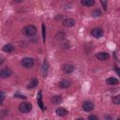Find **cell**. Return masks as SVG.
I'll return each instance as SVG.
<instances>
[{
  "mask_svg": "<svg viewBox=\"0 0 120 120\" xmlns=\"http://www.w3.org/2000/svg\"><path fill=\"white\" fill-rule=\"evenodd\" d=\"M37 33V27L33 24H28L22 28V34L27 37H32Z\"/></svg>",
  "mask_w": 120,
  "mask_h": 120,
  "instance_id": "obj_1",
  "label": "cell"
},
{
  "mask_svg": "<svg viewBox=\"0 0 120 120\" xmlns=\"http://www.w3.org/2000/svg\"><path fill=\"white\" fill-rule=\"evenodd\" d=\"M19 110L22 113H27L32 110V104L30 102H22L19 105Z\"/></svg>",
  "mask_w": 120,
  "mask_h": 120,
  "instance_id": "obj_2",
  "label": "cell"
},
{
  "mask_svg": "<svg viewBox=\"0 0 120 120\" xmlns=\"http://www.w3.org/2000/svg\"><path fill=\"white\" fill-rule=\"evenodd\" d=\"M34 62H35V61H34L33 58H31V57H24V58L22 59L21 65H22L23 68H30L33 67Z\"/></svg>",
  "mask_w": 120,
  "mask_h": 120,
  "instance_id": "obj_3",
  "label": "cell"
},
{
  "mask_svg": "<svg viewBox=\"0 0 120 120\" xmlns=\"http://www.w3.org/2000/svg\"><path fill=\"white\" fill-rule=\"evenodd\" d=\"M12 75V70L9 68H4L3 69L0 70V77L2 79H6L8 78Z\"/></svg>",
  "mask_w": 120,
  "mask_h": 120,
  "instance_id": "obj_4",
  "label": "cell"
},
{
  "mask_svg": "<svg viewBox=\"0 0 120 120\" xmlns=\"http://www.w3.org/2000/svg\"><path fill=\"white\" fill-rule=\"evenodd\" d=\"M91 35L96 38H99L103 36V30L99 27H95L91 30Z\"/></svg>",
  "mask_w": 120,
  "mask_h": 120,
  "instance_id": "obj_5",
  "label": "cell"
},
{
  "mask_svg": "<svg viewBox=\"0 0 120 120\" xmlns=\"http://www.w3.org/2000/svg\"><path fill=\"white\" fill-rule=\"evenodd\" d=\"M82 109H83L85 112H91V111L94 109V104H93V102L88 101V100L84 101V102L82 103Z\"/></svg>",
  "mask_w": 120,
  "mask_h": 120,
  "instance_id": "obj_6",
  "label": "cell"
},
{
  "mask_svg": "<svg viewBox=\"0 0 120 120\" xmlns=\"http://www.w3.org/2000/svg\"><path fill=\"white\" fill-rule=\"evenodd\" d=\"M75 23H76V22L72 18H68V19H65L63 21V25L66 27H72L75 25Z\"/></svg>",
  "mask_w": 120,
  "mask_h": 120,
  "instance_id": "obj_7",
  "label": "cell"
},
{
  "mask_svg": "<svg viewBox=\"0 0 120 120\" xmlns=\"http://www.w3.org/2000/svg\"><path fill=\"white\" fill-rule=\"evenodd\" d=\"M96 56H97V58L98 60H101V61H106V60H108L110 58V54L108 52H100Z\"/></svg>",
  "mask_w": 120,
  "mask_h": 120,
  "instance_id": "obj_8",
  "label": "cell"
},
{
  "mask_svg": "<svg viewBox=\"0 0 120 120\" xmlns=\"http://www.w3.org/2000/svg\"><path fill=\"white\" fill-rule=\"evenodd\" d=\"M48 71H49V63H48V61L46 59H44L43 64H42V76L43 77H47Z\"/></svg>",
  "mask_w": 120,
  "mask_h": 120,
  "instance_id": "obj_9",
  "label": "cell"
},
{
  "mask_svg": "<svg viewBox=\"0 0 120 120\" xmlns=\"http://www.w3.org/2000/svg\"><path fill=\"white\" fill-rule=\"evenodd\" d=\"M37 102H38V105L39 106V108H40L42 111H44V110H45V106H44V104H43V102H42L41 91H39V92L38 93V96H37Z\"/></svg>",
  "mask_w": 120,
  "mask_h": 120,
  "instance_id": "obj_10",
  "label": "cell"
},
{
  "mask_svg": "<svg viewBox=\"0 0 120 120\" xmlns=\"http://www.w3.org/2000/svg\"><path fill=\"white\" fill-rule=\"evenodd\" d=\"M55 112H56V114H57L58 116H66V115L68 113V110L65 109V108H63V107H58V108L55 110Z\"/></svg>",
  "mask_w": 120,
  "mask_h": 120,
  "instance_id": "obj_11",
  "label": "cell"
},
{
  "mask_svg": "<svg viewBox=\"0 0 120 120\" xmlns=\"http://www.w3.org/2000/svg\"><path fill=\"white\" fill-rule=\"evenodd\" d=\"M74 66L71 65V64H65L63 66V70L65 73H71L73 70H74Z\"/></svg>",
  "mask_w": 120,
  "mask_h": 120,
  "instance_id": "obj_12",
  "label": "cell"
},
{
  "mask_svg": "<svg viewBox=\"0 0 120 120\" xmlns=\"http://www.w3.org/2000/svg\"><path fill=\"white\" fill-rule=\"evenodd\" d=\"M106 82L110 85H117L119 83V80L114 77H109V78H107Z\"/></svg>",
  "mask_w": 120,
  "mask_h": 120,
  "instance_id": "obj_13",
  "label": "cell"
},
{
  "mask_svg": "<svg viewBox=\"0 0 120 120\" xmlns=\"http://www.w3.org/2000/svg\"><path fill=\"white\" fill-rule=\"evenodd\" d=\"M2 50L5 52H12L14 51V46L12 44H6L3 46Z\"/></svg>",
  "mask_w": 120,
  "mask_h": 120,
  "instance_id": "obj_14",
  "label": "cell"
},
{
  "mask_svg": "<svg viewBox=\"0 0 120 120\" xmlns=\"http://www.w3.org/2000/svg\"><path fill=\"white\" fill-rule=\"evenodd\" d=\"M70 84H71V82H70V81H68V80H62V81L59 82V86H60L61 88H64V89L69 87Z\"/></svg>",
  "mask_w": 120,
  "mask_h": 120,
  "instance_id": "obj_15",
  "label": "cell"
},
{
  "mask_svg": "<svg viewBox=\"0 0 120 120\" xmlns=\"http://www.w3.org/2000/svg\"><path fill=\"white\" fill-rule=\"evenodd\" d=\"M81 4L84 7H92L95 4V0H81Z\"/></svg>",
  "mask_w": 120,
  "mask_h": 120,
  "instance_id": "obj_16",
  "label": "cell"
},
{
  "mask_svg": "<svg viewBox=\"0 0 120 120\" xmlns=\"http://www.w3.org/2000/svg\"><path fill=\"white\" fill-rule=\"evenodd\" d=\"M38 84V79L34 78V79H32V80L30 81V82H29V84L27 85V87H28V88H35Z\"/></svg>",
  "mask_w": 120,
  "mask_h": 120,
  "instance_id": "obj_17",
  "label": "cell"
},
{
  "mask_svg": "<svg viewBox=\"0 0 120 120\" xmlns=\"http://www.w3.org/2000/svg\"><path fill=\"white\" fill-rule=\"evenodd\" d=\"M51 101H52L53 104H59V103L62 101V97H60V96H54V97L52 98Z\"/></svg>",
  "mask_w": 120,
  "mask_h": 120,
  "instance_id": "obj_18",
  "label": "cell"
},
{
  "mask_svg": "<svg viewBox=\"0 0 120 120\" xmlns=\"http://www.w3.org/2000/svg\"><path fill=\"white\" fill-rule=\"evenodd\" d=\"M112 103H113V104H115V105L120 104V96H119V95H116L115 97H113V98H112Z\"/></svg>",
  "mask_w": 120,
  "mask_h": 120,
  "instance_id": "obj_19",
  "label": "cell"
},
{
  "mask_svg": "<svg viewBox=\"0 0 120 120\" xmlns=\"http://www.w3.org/2000/svg\"><path fill=\"white\" fill-rule=\"evenodd\" d=\"M42 38H43V42H45V38H46V29H45L44 23H42Z\"/></svg>",
  "mask_w": 120,
  "mask_h": 120,
  "instance_id": "obj_20",
  "label": "cell"
},
{
  "mask_svg": "<svg viewBox=\"0 0 120 120\" xmlns=\"http://www.w3.org/2000/svg\"><path fill=\"white\" fill-rule=\"evenodd\" d=\"M4 99H5V93L3 91H0V105L4 103Z\"/></svg>",
  "mask_w": 120,
  "mask_h": 120,
  "instance_id": "obj_21",
  "label": "cell"
},
{
  "mask_svg": "<svg viewBox=\"0 0 120 120\" xmlns=\"http://www.w3.org/2000/svg\"><path fill=\"white\" fill-rule=\"evenodd\" d=\"M100 15H101L100 10L98 9V10H94V11H93V16H94V17H99Z\"/></svg>",
  "mask_w": 120,
  "mask_h": 120,
  "instance_id": "obj_22",
  "label": "cell"
},
{
  "mask_svg": "<svg viewBox=\"0 0 120 120\" xmlns=\"http://www.w3.org/2000/svg\"><path fill=\"white\" fill-rule=\"evenodd\" d=\"M100 2H101V4H102L103 8L106 10V9H107V0H100Z\"/></svg>",
  "mask_w": 120,
  "mask_h": 120,
  "instance_id": "obj_23",
  "label": "cell"
},
{
  "mask_svg": "<svg viewBox=\"0 0 120 120\" xmlns=\"http://www.w3.org/2000/svg\"><path fill=\"white\" fill-rule=\"evenodd\" d=\"M88 119L89 120H98V116H96V115H89Z\"/></svg>",
  "mask_w": 120,
  "mask_h": 120,
  "instance_id": "obj_24",
  "label": "cell"
},
{
  "mask_svg": "<svg viewBox=\"0 0 120 120\" xmlns=\"http://www.w3.org/2000/svg\"><path fill=\"white\" fill-rule=\"evenodd\" d=\"M14 97H19V98H26V97H25V96H22V95H19L18 93H17V94H15V95H14Z\"/></svg>",
  "mask_w": 120,
  "mask_h": 120,
  "instance_id": "obj_25",
  "label": "cell"
},
{
  "mask_svg": "<svg viewBox=\"0 0 120 120\" xmlns=\"http://www.w3.org/2000/svg\"><path fill=\"white\" fill-rule=\"evenodd\" d=\"M115 70H116V72H117V74H119V70H118V67L115 65Z\"/></svg>",
  "mask_w": 120,
  "mask_h": 120,
  "instance_id": "obj_26",
  "label": "cell"
},
{
  "mask_svg": "<svg viewBox=\"0 0 120 120\" xmlns=\"http://www.w3.org/2000/svg\"><path fill=\"white\" fill-rule=\"evenodd\" d=\"M3 62H4V58H3V57H0V65H1Z\"/></svg>",
  "mask_w": 120,
  "mask_h": 120,
  "instance_id": "obj_27",
  "label": "cell"
},
{
  "mask_svg": "<svg viewBox=\"0 0 120 120\" xmlns=\"http://www.w3.org/2000/svg\"><path fill=\"white\" fill-rule=\"evenodd\" d=\"M13 1H14V2H16V3H21L22 0H13Z\"/></svg>",
  "mask_w": 120,
  "mask_h": 120,
  "instance_id": "obj_28",
  "label": "cell"
}]
</instances>
